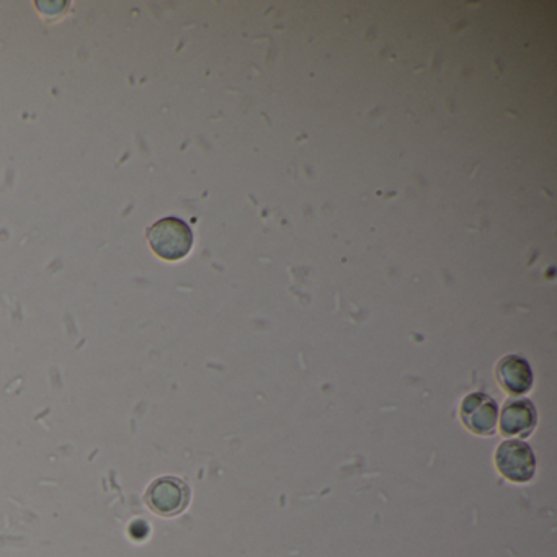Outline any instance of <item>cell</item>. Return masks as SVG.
Instances as JSON below:
<instances>
[{
  "label": "cell",
  "mask_w": 557,
  "mask_h": 557,
  "mask_svg": "<svg viewBox=\"0 0 557 557\" xmlns=\"http://www.w3.org/2000/svg\"><path fill=\"white\" fill-rule=\"evenodd\" d=\"M148 241L154 254L167 262H177L190 254L193 232L179 218H164L148 229Z\"/></svg>",
  "instance_id": "obj_1"
},
{
  "label": "cell",
  "mask_w": 557,
  "mask_h": 557,
  "mask_svg": "<svg viewBox=\"0 0 557 557\" xmlns=\"http://www.w3.org/2000/svg\"><path fill=\"white\" fill-rule=\"evenodd\" d=\"M146 502L161 517H177L190 502V489L179 477H159L149 486Z\"/></svg>",
  "instance_id": "obj_2"
},
{
  "label": "cell",
  "mask_w": 557,
  "mask_h": 557,
  "mask_svg": "<svg viewBox=\"0 0 557 557\" xmlns=\"http://www.w3.org/2000/svg\"><path fill=\"white\" fill-rule=\"evenodd\" d=\"M497 468L508 481L528 482L535 476L536 459L530 446L517 440H508L500 445L497 455Z\"/></svg>",
  "instance_id": "obj_3"
},
{
  "label": "cell",
  "mask_w": 557,
  "mask_h": 557,
  "mask_svg": "<svg viewBox=\"0 0 557 557\" xmlns=\"http://www.w3.org/2000/svg\"><path fill=\"white\" fill-rule=\"evenodd\" d=\"M497 404L487 394L476 393L466 397L461 406L464 425L477 435H491L497 425Z\"/></svg>",
  "instance_id": "obj_4"
},
{
  "label": "cell",
  "mask_w": 557,
  "mask_h": 557,
  "mask_svg": "<svg viewBox=\"0 0 557 557\" xmlns=\"http://www.w3.org/2000/svg\"><path fill=\"white\" fill-rule=\"evenodd\" d=\"M536 409L528 399H512L502 412V432L507 437H526L536 425Z\"/></svg>",
  "instance_id": "obj_5"
},
{
  "label": "cell",
  "mask_w": 557,
  "mask_h": 557,
  "mask_svg": "<svg viewBox=\"0 0 557 557\" xmlns=\"http://www.w3.org/2000/svg\"><path fill=\"white\" fill-rule=\"evenodd\" d=\"M497 378L510 394H525L533 384V371L525 358L510 355L500 360L497 365Z\"/></svg>",
  "instance_id": "obj_6"
}]
</instances>
